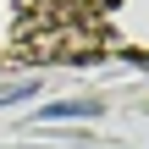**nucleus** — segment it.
Returning a JSON list of instances; mask_svg holds the SVG:
<instances>
[{
  "label": "nucleus",
  "mask_w": 149,
  "mask_h": 149,
  "mask_svg": "<svg viewBox=\"0 0 149 149\" xmlns=\"http://www.w3.org/2000/svg\"><path fill=\"white\" fill-rule=\"evenodd\" d=\"M33 94H39V77H22V83L0 88V105H17V100H33Z\"/></svg>",
  "instance_id": "obj_2"
},
{
  "label": "nucleus",
  "mask_w": 149,
  "mask_h": 149,
  "mask_svg": "<svg viewBox=\"0 0 149 149\" xmlns=\"http://www.w3.org/2000/svg\"><path fill=\"white\" fill-rule=\"evenodd\" d=\"M77 116H100V105H88V100H66V105H39V122H77Z\"/></svg>",
  "instance_id": "obj_1"
}]
</instances>
